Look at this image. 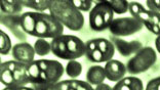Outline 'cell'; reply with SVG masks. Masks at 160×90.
I'll use <instances>...</instances> for the list:
<instances>
[{
	"label": "cell",
	"instance_id": "obj_1",
	"mask_svg": "<svg viewBox=\"0 0 160 90\" xmlns=\"http://www.w3.org/2000/svg\"><path fill=\"white\" fill-rule=\"evenodd\" d=\"M21 27L27 35L43 39H53L64 33V26L45 12H28L21 14Z\"/></svg>",
	"mask_w": 160,
	"mask_h": 90
},
{
	"label": "cell",
	"instance_id": "obj_20",
	"mask_svg": "<svg viewBox=\"0 0 160 90\" xmlns=\"http://www.w3.org/2000/svg\"><path fill=\"white\" fill-rule=\"evenodd\" d=\"M33 47L35 49L36 54L39 56H45L48 54L49 52H52V45L49 42H47L45 39L43 38H37V40L35 41Z\"/></svg>",
	"mask_w": 160,
	"mask_h": 90
},
{
	"label": "cell",
	"instance_id": "obj_10",
	"mask_svg": "<svg viewBox=\"0 0 160 90\" xmlns=\"http://www.w3.org/2000/svg\"><path fill=\"white\" fill-rule=\"evenodd\" d=\"M111 41L113 42L115 46V49L118 50V52L122 56H129L132 54H136L138 51L144 47L142 42L138 40H132V41H125L123 39L119 37H112Z\"/></svg>",
	"mask_w": 160,
	"mask_h": 90
},
{
	"label": "cell",
	"instance_id": "obj_9",
	"mask_svg": "<svg viewBox=\"0 0 160 90\" xmlns=\"http://www.w3.org/2000/svg\"><path fill=\"white\" fill-rule=\"evenodd\" d=\"M12 54L14 60L22 64H29L34 62L36 52L33 46L29 44L28 42H21L13 45Z\"/></svg>",
	"mask_w": 160,
	"mask_h": 90
},
{
	"label": "cell",
	"instance_id": "obj_33",
	"mask_svg": "<svg viewBox=\"0 0 160 90\" xmlns=\"http://www.w3.org/2000/svg\"><path fill=\"white\" fill-rule=\"evenodd\" d=\"M155 45H156V49H157V51L160 53V36H157V38H156Z\"/></svg>",
	"mask_w": 160,
	"mask_h": 90
},
{
	"label": "cell",
	"instance_id": "obj_6",
	"mask_svg": "<svg viewBox=\"0 0 160 90\" xmlns=\"http://www.w3.org/2000/svg\"><path fill=\"white\" fill-rule=\"evenodd\" d=\"M114 20V12L107 1L98 2L89 12V26L96 32L109 29Z\"/></svg>",
	"mask_w": 160,
	"mask_h": 90
},
{
	"label": "cell",
	"instance_id": "obj_17",
	"mask_svg": "<svg viewBox=\"0 0 160 90\" xmlns=\"http://www.w3.org/2000/svg\"><path fill=\"white\" fill-rule=\"evenodd\" d=\"M23 9L22 1L12 0V1H1V13L5 16H18Z\"/></svg>",
	"mask_w": 160,
	"mask_h": 90
},
{
	"label": "cell",
	"instance_id": "obj_25",
	"mask_svg": "<svg viewBox=\"0 0 160 90\" xmlns=\"http://www.w3.org/2000/svg\"><path fill=\"white\" fill-rule=\"evenodd\" d=\"M71 2L80 12H90L93 7V2L87 1V0H72Z\"/></svg>",
	"mask_w": 160,
	"mask_h": 90
},
{
	"label": "cell",
	"instance_id": "obj_28",
	"mask_svg": "<svg viewBox=\"0 0 160 90\" xmlns=\"http://www.w3.org/2000/svg\"><path fill=\"white\" fill-rule=\"evenodd\" d=\"M146 5L149 10L160 13V0H149L146 1Z\"/></svg>",
	"mask_w": 160,
	"mask_h": 90
},
{
	"label": "cell",
	"instance_id": "obj_34",
	"mask_svg": "<svg viewBox=\"0 0 160 90\" xmlns=\"http://www.w3.org/2000/svg\"><path fill=\"white\" fill-rule=\"evenodd\" d=\"M68 90H76L74 87H73V86H72L71 85V82H70V86H69V88H68Z\"/></svg>",
	"mask_w": 160,
	"mask_h": 90
},
{
	"label": "cell",
	"instance_id": "obj_15",
	"mask_svg": "<svg viewBox=\"0 0 160 90\" xmlns=\"http://www.w3.org/2000/svg\"><path fill=\"white\" fill-rule=\"evenodd\" d=\"M106 79V74L103 67L92 66L90 67L86 73V81L92 85H99L104 83Z\"/></svg>",
	"mask_w": 160,
	"mask_h": 90
},
{
	"label": "cell",
	"instance_id": "obj_31",
	"mask_svg": "<svg viewBox=\"0 0 160 90\" xmlns=\"http://www.w3.org/2000/svg\"><path fill=\"white\" fill-rule=\"evenodd\" d=\"M2 90H35L33 87L27 86H13V87H4Z\"/></svg>",
	"mask_w": 160,
	"mask_h": 90
},
{
	"label": "cell",
	"instance_id": "obj_2",
	"mask_svg": "<svg viewBox=\"0 0 160 90\" xmlns=\"http://www.w3.org/2000/svg\"><path fill=\"white\" fill-rule=\"evenodd\" d=\"M49 13L62 26L71 31L81 30L84 25L83 14L67 0H53L49 8Z\"/></svg>",
	"mask_w": 160,
	"mask_h": 90
},
{
	"label": "cell",
	"instance_id": "obj_35",
	"mask_svg": "<svg viewBox=\"0 0 160 90\" xmlns=\"http://www.w3.org/2000/svg\"><path fill=\"white\" fill-rule=\"evenodd\" d=\"M159 79H160V77H159Z\"/></svg>",
	"mask_w": 160,
	"mask_h": 90
},
{
	"label": "cell",
	"instance_id": "obj_24",
	"mask_svg": "<svg viewBox=\"0 0 160 90\" xmlns=\"http://www.w3.org/2000/svg\"><path fill=\"white\" fill-rule=\"evenodd\" d=\"M27 72H28V76L31 80V84L37 83L38 78H39V74H40V69H39L37 60H34L33 63L28 64Z\"/></svg>",
	"mask_w": 160,
	"mask_h": 90
},
{
	"label": "cell",
	"instance_id": "obj_21",
	"mask_svg": "<svg viewBox=\"0 0 160 90\" xmlns=\"http://www.w3.org/2000/svg\"><path fill=\"white\" fill-rule=\"evenodd\" d=\"M65 72H66V74L68 75V77L75 79L81 75L82 66H81V64L77 62L76 59L69 60L66 68H65Z\"/></svg>",
	"mask_w": 160,
	"mask_h": 90
},
{
	"label": "cell",
	"instance_id": "obj_26",
	"mask_svg": "<svg viewBox=\"0 0 160 90\" xmlns=\"http://www.w3.org/2000/svg\"><path fill=\"white\" fill-rule=\"evenodd\" d=\"M71 85L76 90H94L92 84H89L88 82L82 81V80H77V79H72L70 80Z\"/></svg>",
	"mask_w": 160,
	"mask_h": 90
},
{
	"label": "cell",
	"instance_id": "obj_4",
	"mask_svg": "<svg viewBox=\"0 0 160 90\" xmlns=\"http://www.w3.org/2000/svg\"><path fill=\"white\" fill-rule=\"evenodd\" d=\"M26 64H22L17 60L1 63L0 64V81L5 87L13 86H26L31 84L28 76Z\"/></svg>",
	"mask_w": 160,
	"mask_h": 90
},
{
	"label": "cell",
	"instance_id": "obj_22",
	"mask_svg": "<svg viewBox=\"0 0 160 90\" xmlns=\"http://www.w3.org/2000/svg\"><path fill=\"white\" fill-rule=\"evenodd\" d=\"M13 46L12 45V40L9 36L4 31H0V53L2 55H7L12 52Z\"/></svg>",
	"mask_w": 160,
	"mask_h": 90
},
{
	"label": "cell",
	"instance_id": "obj_14",
	"mask_svg": "<svg viewBox=\"0 0 160 90\" xmlns=\"http://www.w3.org/2000/svg\"><path fill=\"white\" fill-rule=\"evenodd\" d=\"M85 56L92 63H105L104 57L97 45L96 39H90L85 43Z\"/></svg>",
	"mask_w": 160,
	"mask_h": 90
},
{
	"label": "cell",
	"instance_id": "obj_5",
	"mask_svg": "<svg viewBox=\"0 0 160 90\" xmlns=\"http://www.w3.org/2000/svg\"><path fill=\"white\" fill-rule=\"evenodd\" d=\"M156 59H157V54L153 48L150 46L143 47L127 62V73L132 75L144 73L154 66Z\"/></svg>",
	"mask_w": 160,
	"mask_h": 90
},
{
	"label": "cell",
	"instance_id": "obj_23",
	"mask_svg": "<svg viewBox=\"0 0 160 90\" xmlns=\"http://www.w3.org/2000/svg\"><path fill=\"white\" fill-rule=\"evenodd\" d=\"M107 3L111 6L114 13L123 14L128 12L129 2L125 0H112V1H107Z\"/></svg>",
	"mask_w": 160,
	"mask_h": 90
},
{
	"label": "cell",
	"instance_id": "obj_30",
	"mask_svg": "<svg viewBox=\"0 0 160 90\" xmlns=\"http://www.w3.org/2000/svg\"><path fill=\"white\" fill-rule=\"evenodd\" d=\"M145 90H160V79L159 77L152 79L151 81H149V83L146 86Z\"/></svg>",
	"mask_w": 160,
	"mask_h": 90
},
{
	"label": "cell",
	"instance_id": "obj_19",
	"mask_svg": "<svg viewBox=\"0 0 160 90\" xmlns=\"http://www.w3.org/2000/svg\"><path fill=\"white\" fill-rule=\"evenodd\" d=\"M35 90H68L70 86V80L59 81L56 83H39L31 84Z\"/></svg>",
	"mask_w": 160,
	"mask_h": 90
},
{
	"label": "cell",
	"instance_id": "obj_18",
	"mask_svg": "<svg viewBox=\"0 0 160 90\" xmlns=\"http://www.w3.org/2000/svg\"><path fill=\"white\" fill-rule=\"evenodd\" d=\"M50 0H22V4L27 8H32L36 10L37 12H43L45 10H49L52 5Z\"/></svg>",
	"mask_w": 160,
	"mask_h": 90
},
{
	"label": "cell",
	"instance_id": "obj_8",
	"mask_svg": "<svg viewBox=\"0 0 160 90\" xmlns=\"http://www.w3.org/2000/svg\"><path fill=\"white\" fill-rule=\"evenodd\" d=\"M143 25L134 17H118L111 23L109 30L114 37H124L138 33L143 29Z\"/></svg>",
	"mask_w": 160,
	"mask_h": 90
},
{
	"label": "cell",
	"instance_id": "obj_11",
	"mask_svg": "<svg viewBox=\"0 0 160 90\" xmlns=\"http://www.w3.org/2000/svg\"><path fill=\"white\" fill-rule=\"evenodd\" d=\"M105 74L108 80L112 82H118L124 78L126 74V64L117 59H111L106 63L104 67Z\"/></svg>",
	"mask_w": 160,
	"mask_h": 90
},
{
	"label": "cell",
	"instance_id": "obj_16",
	"mask_svg": "<svg viewBox=\"0 0 160 90\" xmlns=\"http://www.w3.org/2000/svg\"><path fill=\"white\" fill-rule=\"evenodd\" d=\"M96 41L98 47H99L102 55L104 57L105 62L107 63L109 60H111L115 53V46L113 44V42L105 38H97Z\"/></svg>",
	"mask_w": 160,
	"mask_h": 90
},
{
	"label": "cell",
	"instance_id": "obj_29",
	"mask_svg": "<svg viewBox=\"0 0 160 90\" xmlns=\"http://www.w3.org/2000/svg\"><path fill=\"white\" fill-rule=\"evenodd\" d=\"M152 19H153V23L155 26V35L160 36V13L152 12Z\"/></svg>",
	"mask_w": 160,
	"mask_h": 90
},
{
	"label": "cell",
	"instance_id": "obj_27",
	"mask_svg": "<svg viewBox=\"0 0 160 90\" xmlns=\"http://www.w3.org/2000/svg\"><path fill=\"white\" fill-rule=\"evenodd\" d=\"M145 9H147V8H145L144 5H142L139 2H129L128 12H130L132 17H134V19H136L142 12H144Z\"/></svg>",
	"mask_w": 160,
	"mask_h": 90
},
{
	"label": "cell",
	"instance_id": "obj_7",
	"mask_svg": "<svg viewBox=\"0 0 160 90\" xmlns=\"http://www.w3.org/2000/svg\"><path fill=\"white\" fill-rule=\"evenodd\" d=\"M40 74L37 83H56L63 77L65 69L60 62L52 59H38L37 60Z\"/></svg>",
	"mask_w": 160,
	"mask_h": 90
},
{
	"label": "cell",
	"instance_id": "obj_3",
	"mask_svg": "<svg viewBox=\"0 0 160 90\" xmlns=\"http://www.w3.org/2000/svg\"><path fill=\"white\" fill-rule=\"evenodd\" d=\"M52 52L62 59L73 60L85 55V43L77 36L61 35L52 39Z\"/></svg>",
	"mask_w": 160,
	"mask_h": 90
},
{
	"label": "cell",
	"instance_id": "obj_13",
	"mask_svg": "<svg viewBox=\"0 0 160 90\" xmlns=\"http://www.w3.org/2000/svg\"><path fill=\"white\" fill-rule=\"evenodd\" d=\"M113 90H144V84L140 78L130 76L118 81Z\"/></svg>",
	"mask_w": 160,
	"mask_h": 90
},
{
	"label": "cell",
	"instance_id": "obj_32",
	"mask_svg": "<svg viewBox=\"0 0 160 90\" xmlns=\"http://www.w3.org/2000/svg\"><path fill=\"white\" fill-rule=\"evenodd\" d=\"M94 90H113V87H111L110 85H108L106 83H102L96 86Z\"/></svg>",
	"mask_w": 160,
	"mask_h": 90
},
{
	"label": "cell",
	"instance_id": "obj_12",
	"mask_svg": "<svg viewBox=\"0 0 160 90\" xmlns=\"http://www.w3.org/2000/svg\"><path fill=\"white\" fill-rule=\"evenodd\" d=\"M1 24L4 25L6 28H8L12 33L17 36L21 40L26 41V36H25V32L21 27V16H5L2 14L1 16Z\"/></svg>",
	"mask_w": 160,
	"mask_h": 90
}]
</instances>
